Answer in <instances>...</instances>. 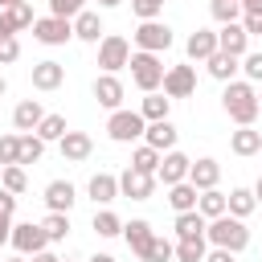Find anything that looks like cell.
Listing matches in <instances>:
<instances>
[{"label": "cell", "mask_w": 262, "mask_h": 262, "mask_svg": "<svg viewBox=\"0 0 262 262\" xmlns=\"http://www.w3.org/2000/svg\"><path fill=\"white\" fill-rule=\"evenodd\" d=\"M188 168H192V160H188L184 151H164L156 180H164V188H172V184H184V180H188Z\"/></svg>", "instance_id": "7c38bea8"}, {"label": "cell", "mask_w": 262, "mask_h": 262, "mask_svg": "<svg viewBox=\"0 0 262 262\" xmlns=\"http://www.w3.org/2000/svg\"><path fill=\"white\" fill-rule=\"evenodd\" d=\"M12 262H25V258H12Z\"/></svg>", "instance_id": "94428289"}, {"label": "cell", "mask_w": 262, "mask_h": 262, "mask_svg": "<svg viewBox=\"0 0 262 262\" xmlns=\"http://www.w3.org/2000/svg\"><path fill=\"white\" fill-rule=\"evenodd\" d=\"M0 37H16V25H12V16L0 8Z\"/></svg>", "instance_id": "c3c4849f"}, {"label": "cell", "mask_w": 262, "mask_h": 262, "mask_svg": "<svg viewBox=\"0 0 262 262\" xmlns=\"http://www.w3.org/2000/svg\"><path fill=\"white\" fill-rule=\"evenodd\" d=\"M176 139H180V131L172 127V119L147 123V131H143V143H147V147H156L160 156H164V151H176Z\"/></svg>", "instance_id": "5bb4252c"}, {"label": "cell", "mask_w": 262, "mask_h": 262, "mask_svg": "<svg viewBox=\"0 0 262 262\" xmlns=\"http://www.w3.org/2000/svg\"><path fill=\"white\" fill-rule=\"evenodd\" d=\"M78 12H86V0H49V16H61V20H74Z\"/></svg>", "instance_id": "ab89813d"}, {"label": "cell", "mask_w": 262, "mask_h": 262, "mask_svg": "<svg viewBox=\"0 0 262 262\" xmlns=\"http://www.w3.org/2000/svg\"><path fill=\"white\" fill-rule=\"evenodd\" d=\"M242 12H262V0H242Z\"/></svg>", "instance_id": "f5cc1de1"}, {"label": "cell", "mask_w": 262, "mask_h": 262, "mask_svg": "<svg viewBox=\"0 0 262 262\" xmlns=\"http://www.w3.org/2000/svg\"><path fill=\"white\" fill-rule=\"evenodd\" d=\"M196 196H201V192H196V188H192L188 180H184V184H172V188H168V205H172L176 213H192V209H196Z\"/></svg>", "instance_id": "f546056e"}, {"label": "cell", "mask_w": 262, "mask_h": 262, "mask_svg": "<svg viewBox=\"0 0 262 262\" xmlns=\"http://www.w3.org/2000/svg\"><path fill=\"white\" fill-rule=\"evenodd\" d=\"M12 246H16L20 258H29V254H41L49 246V233L41 225H33V221H20V225H12Z\"/></svg>", "instance_id": "52a82bcc"}, {"label": "cell", "mask_w": 262, "mask_h": 262, "mask_svg": "<svg viewBox=\"0 0 262 262\" xmlns=\"http://www.w3.org/2000/svg\"><path fill=\"white\" fill-rule=\"evenodd\" d=\"M217 180H221V164L217 160H192V168H188V184L196 188V192H209V188H217Z\"/></svg>", "instance_id": "e0dca14e"}, {"label": "cell", "mask_w": 262, "mask_h": 262, "mask_svg": "<svg viewBox=\"0 0 262 262\" xmlns=\"http://www.w3.org/2000/svg\"><path fill=\"white\" fill-rule=\"evenodd\" d=\"M4 90H8V82H4V74H0V94H4Z\"/></svg>", "instance_id": "680465c9"}, {"label": "cell", "mask_w": 262, "mask_h": 262, "mask_svg": "<svg viewBox=\"0 0 262 262\" xmlns=\"http://www.w3.org/2000/svg\"><path fill=\"white\" fill-rule=\"evenodd\" d=\"M98 66H102V74H119L123 66H131V45H127V37L106 33V37L98 41Z\"/></svg>", "instance_id": "5b68a950"}, {"label": "cell", "mask_w": 262, "mask_h": 262, "mask_svg": "<svg viewBox=\"0 0 262 262\" xmlns=\"http://www.w3.org/2000/svg\"><path fill=\"white\" fill-rule=\"evenodd\" d=\"M66 131H70V127H66V115H45V119H41V127H37V135H41L45 143H61V139H66Z\"/></svg>", "instance_id": "1f68e13d"}, {"label": "cell", "mask_w": 262, "mask_h": 262, "mask_svg": "<svg viewBox=\"0 0 262 262\" xmlns=\"http://www.w3.org/2000/svg\"><path fill=\"white\" fill-rule=\"evenodd\" d=\"M20 57V41L16 37H0V66H12Z\"/></svg>", "instance_id": "ee69618b"}, {"label": "cell", "mask_w": 262, "mask_h": 262, "mask_svg": "<svg viewBox=\"0 0 262 262\" xmlns=\"http://www.w3.org/2000/svg\"><path fill=\"white\" fill-rule=\"evenodd\" d=\"M196 90V70L192 66H168L164 74V94L168 98H188Z\"/></svg>", "instance_id": "30bf717a"}, {"label": "cell", "mask_w": 262, "mask_h": 262, "mask_svg": "<svg viewBox=\"0 0 262 262\" xmlns=\"http://www.w3.org/2000/svg\"><path fill=\"white\" fill-rule=\"evenodd\" d=\"M196 213H201L205 221H217V217H225V213H229V205H225V192H217V188L201 192V196H196Z\"/></svg>", "instance_id": "484cf974"}, {"label": "cell", "mask_w": 262, "mask_h": 262, "mask_svg": "<svg viewBox=\"0 0 262 262\" xmlns=\"http://www.w3.org/2000/svg\"><path fill=\"white\" fill-rule=\"evenodd\" d=\"M135 45H139L143 53H164V49H172V29H168L164 20H139Z\"/></svg>", "instance_id": "8992f818"}, {"label": "cell", "mask_w": 262, "mask_h": 262, "mask_svg": "<svg viewBox=\"0 0 262 262\" xmlns=\"http://www.w3.org/2000/svg\"><path fill=\"white\" fill-rule=\"evenodd\" d=\"M254 196H258V205H262V176H258V184H254Z\"/></svg>", "instance_id": "6f0895ef"}, {"label": "cell", "mask_w": 262, "mask_h": 262, "mask_svg": "<svg viewBox=\"0 0 262 262\" xmlns=\"http://www.w3.org/2000/svg\"><path fill=\"white\" fill-rule=\"evenodd\" d=\"M8 16H12L16 33H20V29H33V25H37V16H33V4H29V0H25V4H16V8H8Z\"/></svg>", "instance_id": "7bdbcfd3"}, {"label": "cell", "mask_w": 262, "mask_h": 262, "mask_svg": "<svg viewBox=\"0 0 262 262\" xmlns=\"http://www.w3.org/2000/svg\"><path fill=\"white\" fill-rule=\"evenodd\" d=\"M242 70H246L250 82H262V49H258V53H246V57H242Z\"/></svg>", "instance_id": "f6af8a7d"}, {"label": "cell", "mask_w": 262, "mask_h": 262, "mask_svg": "<svg viewBox=\"0 0 262 262\" xmlns=\"http://www.w3.org/2000/svg\"><path fill=\"white\" fill-rule=\"evenodd\" d=\"M205 254H209V237L176 242V262H205Z\"/></svg>", "instance_id": "836d02e7"}, {"label": "cell", "mask_w": 262, "mask_h": 262, "mask_svg": "<svg viewBox=\"0 0 262 262\" xmlns=\"http://www.w3.org/2000/svg\"><path fill=\"white\" fill-rule=\"evenodd\" d=\"M86 192H90L94 205H111V201L119 196V176H111V172H94L90 184H86Z\"/></svg>", "instance_id": "603a6c76"}, {"label": "cell", "mask_w": 262, "mask_h": 262, "mask_svg": "<svg viewBox=\"0 0 262 262\" xmlns=\"http://www.w3.org/2000/svg\"><path fill=\"white\" fill-rule=\"evenodd\" d=\"M0 213H4V217H12V213H16V196H12L8 188H0Z\"/></svg>", "instance_id": "7dc6e473"}, {"label": "cell", "mask_w": 262, "mask_h": 262, "mask_svg": "<svg viewBox=\"0 0 262 262\" xmlns=\"http://www.w3.org/2000/svg\"><path fill=\"white\" fill-rule=\"evenodd\" d=\"M205 237L217 246V250H229V254H242L246 246H250V229H246V221L242 217H217V221H209V229H205Z\"/></svg>", "instance_id": "7a4b0ae2"}, {"label": "cell", "mask_w": 262, "mask_h": 262, "mask_svg": "<svg viewBox=\"0 0 262 262\" xmlns=\"http://www.w3.org/2000/svg\"><path fill=\"white\" fill-rule=\"evenodd\" d=\"M33 37H37L41 45H66V41L74 37V20H61V16H41V20L33 25Z\"/></svg>", "instance_id": "ba28073f"}, {"label": "cell", "mask_w": 262, "mask_h": 262, "mask_svg": "<svg viewBox=\"0 0 262 262\" xmlns=\"http://www.w3.org/2000/svg\"><path fill=\"white\" fill-rule=\"evenodd\" d=\"M74 37H78V41H86V45H98V41L106 37L102 16H98V12H90V8H86V12H78V16H74Z\"/></svg>", "instance_id": "ffe728a7"}, {"label": "cell", "mask_w": 262, "mask_h": 262, "mask_svg": "<svg viewBox=\"0 0 262 262\" xmlns=\"http://www.w3.org/2000/svg\"><path fill=\"white\" fill-rule=\"evenodd\" d=\"M131 12H135L139 20H160V12H164V0H131Z\"/></svg>", "instance_id": "b9f144b4"}, {"label": "cell", "mask_w": 262, "mask_h": 262, "mask_svg": "<svg viewBox=\"0 0 262 262\" xmlns=\"http://www.w3.org/2000/svg\"><path fill=\"white\" fill-rule=\"evenodd\" d=\"M57 147H61V160H66V164H82V160H90L94 139H90L86 131H66V139H61Z\"/></svg>", "instance_id": "2e32d148"}, {"label": "cell", "mask_w": 262, "mask_h": 262, "mask_svg": "<svg viewBox=\"0 0 262 262\" xmlns=\"http://www.w3.org/2000/svg\"><path fill=\"white\" fill-rule=\"evenodd\" d=\"M0 188H8L12 196H20V192L29 188V176H25V168H20V164H12V168H0Z\"/></svg>", "instance_id": "d590c367"}, {"label": "cell", "mask_w": 262, "mask_h": 262, "mask_svg": "<svg viewBox=\"0 0 262 262\" xmlns=\"http://www.w3.org/2000/svg\"><path fill=\"white\" fill-rule=\"evenodd\" d=\"M61 262H70V258H61Z\"/></svg>", "instance_id": "6125c7cd"}, {"label": "cell", "mask_w": 262, "mask_h": 262, "mask_svg": "<svg viewBox=\"0 0 262 262\" xmlns=\"http://www.w3.org/2000/svg\"><path fill=\"white\" fill-rule=\"evenodd\" d=\"M205 66H209V74H213L217 82H233V74L242 70V61H237V57H229V53H221V49H217Z\"/></svg>", "instance_id": "f1b7e54d"}, {"label": "cell", "mask_w": 262, "mask_h": 262, "mask_svg": "<svg viewBox=\"0 0 262 262\" xmlns=\"http://www.w3.org/2000/svg\"><path fill=\"white\" fill-rule=\"evenodd\" d=\"M258 156H262V151H258Z\"/></svg>", "instance_id": "be15d7a7"}, {"label": "cell", "mask_w": 262, "mask_h": 262, "mask_svg": "<svg viewBox=\"0 0 262 262\" xmlns=\"http://www.w3.org/2000/svg\"><path fill=\"white\" fill-rule=\"evenodd\" d=\"M98 237H119L123 233V221H119V213H111V209H102V213H94V225H90Z\"/></svg>", "instance_id": "8d00e7d4"}, {"label": "cell", "mask_w": 262, "mask_h": 262, "mask_svg": "<svg viewBox=\"0 0 262 262\" xmlns=\"http://www.w3.org/2000/svg\"><path fill=\"white\" fill-rule=\"evenodd\" d=\"M20 164V135H0V168Z\"/></svg>", "instance_id": "f35d334b"}, {"label": "cell", "mask_w": 262, "mask_h": 262, "mask_svg": "<svg viewBox=\"0 0 262 262\" xmlns=\"http://www.w3.org/2000/svg\"><path fill=\"white\" fill-rule=\"evenodd\" d=\"M205 262H233V254H229V250H217V246H213V250L205 254Z\"/></svg>", "instance_id": "681fc988"}, {"label": "cell", "mask_w": 262, "mask_h": 262, "mask_svg": "<svg viewBox=\"0 0 262 262\" xmlns=\"http://www.w3.org/2000/svg\"><path fill=\"white\" fill-rule=\"evenodd\" d=\"M229 151H233V156H258V151H262V131L237 127V131L229 135Z\"/></svg>", "instance_id": "cb8c5ba5"}, {"label": "cell", "mask_w": 262, "mask_h": 262, "mask_svg": "<svg viewBox=\"0 0 262 262\" xmlns=\"http://www.w3.org/2000/svg\"><path fill=\"white\" fill-rule=\"evenodd\" d=\"M74 201H78V188H74L70 180H49V184H45V205H49V213H70Z\"/></svg>", "instance_id": "ac0fdd59"}, {"label": "cell", "mask_w": 262, "mask_h": 262, "mask_svg": "<svg viewBox=\"0 0 262 262\" xmlns=\"http://www.w3.org/2000/svg\"><path fill=\"white\" fill-rule=\"evenodd\" d=\"M33 262H61L57 254H49V250H41V254H33Z\"/></svg>", "instance_id": "816d5d0a"}, {"label": "cell", "mask_w": 262, "mask_h": 262, "mask_svg": "<svg viewBox=\"0 0 262 262\" xmlns=\"http://www.w3.org/2000/svg\"><path fill=\"white\" fill-rule=\"evenodd\" d=\"M123 0H98V8H119Z\"/></svg>", "instance_id": "db71d44e"}, {"label": "cell", "mask_w": 262, "mask_h": 262, "mask_svg": "<svg viewBox=\"0 0 262 262\" xmlns=\"http://www.w3.org/2000/svg\"><path fill=\"white\" fill-rule=\"evenodd\" d=\"M209 12H213L217 25H237L242 20V0H213Z\"/></svg>", "instance_id": "d6a6232c"}, {"label": "cell", "mask_w": 262, "mask_h": 262, "mask_svg": "<svg viewBox=\"0 0 262 262\" xmlns=\"http://www.w3.org/2000/svg\"><path fill=\"white\" fill-rule=\"evenodd\" d=\"M151 192H156V176L135 172V168H127V172L119 176V196H131V201H151Z\"/></svg>", "instance_id": "4fadbf2b"}, {"label": "cell", "mask_w": 262, "mask_h": 262, "mask_svg": "<svg viewBox=\"0 0 262 262\" xmlns=\"http://www.w3.org/2000/svg\"><path fill=\"white\" fill-rule=\"evenodd\" d=\"M217 49H221V53H229V57H237V61L250 53V33L242 29V20H237V25H221V29H217Z\"/></svg>", "instance_id": "9c48e42d"}, {"label": "cell", "mask_w": 262, "mask_h": 262, "mask_svg": "<svg viewBox=\"0 0 262 262\" xmlns=\"http://www.w3.org/2000/svg\"><path fill=\"white\" fill-rule=\"evenodd\" d=\"M242 29L250 37H262V12H242Z\"/></svg>", "instance_id": "bcb514c9"}, {"label": "cell", "mask_w": 262, "mask_h": 262, "mask_svg": "<svg viewBox=\"0 0 262 262\" xmlns=\"http://www.w3.org/2000/svg\"><path fill=\"white\" fill-rule=\"evenodd\" d=\"M225 205H229V217H250L254 209H258V196H254V188H229L225 192Z\"/></svg>", "instance_id": "d4e9b609"}, {"label": "cell", "mask_w": 262, "mask_h": 262, "mask_svg": "<svg viewBox=\"0 0 262 262\" xmlns=\"http://www.w3.org/2000/svg\"><path fill=\"white\" fill-rule=\"evenodd\" d=\"M184 53H188V61H209V57L217 53V33H213V29H196V33L184 41Z\"/></svg>", "instance_id": "44dd1931"}, {"label": "cell", "mask_w": 262, "mask_h": 262, "mask_svg": "<svg viewBox=\"0 0 262 262\" xmlns=\"http://www.w3.org/2000/svg\"><path fill=\"white\" fill-rule=\"evenodd\" d=\"M139 115H143L147 123H160V119H168V115H172V98L156 90V94H147V98L139 102Z\"/></svg>", "instance_id": "83f0119b"}, {"label": "cell", "mask_w": 262, "mask_h": 262, "mask_svg": "<svg viewBox=\"0 0 262 262\" xmlns=\"http://www.w3.org/2000/svg\"><path fill=\"white\" fill-rule=\"evenodd\" d=\"M41 156H45V139H41L37 131L20 135V168H25V164H37Z\"/></svg>", "instance_id": "e575fe53"}, {"label": "cell", "mask_w": 262, "mask_h": 262, "mask_svg": "<svg viewBox=\"0 0 262 262\" xmlns=\"http://www.w3.org/2000/svg\"><path fill=\"white\" fill-rule=\"evenodd\" d=\"M41 229L49 233V242H66V233H70V213H49V217L41 221Z\"/></svg>", "instance_id": "74e56055"}, {"label": "cell", "mask_w": 262, "mask_h": 262, "mask_svg": "<svg viewBox=\"0 0 262 262\" xmlns=\"http://www.w3.org/2000/svg\"><path fill=\"white\" fill-rule=\"evenodd\" d=\"M143 131H147V119L139 111H111V119H106V135L115 143H135V139H143Z\"/></svg>", "instance_id": "277c9868"}, {"label": "cell", "mask_w": 262, "mask_h": 262, "mask_svg": "<svg viewBox=\"0 0 262 262\" xmlns=\"http://www.w3.org/2000/svg\"><path fill=\"white\" fill-rule=\"evenodd\" d=\"M61 82H66V66L61 61L49 57V61H37L33 66V90H57Z\"/></svg>", "instance_id": "7402d4cb"}, {"label": "cell", "mask_w": 262, "mask_h": 262, "mask_svg": "<svg viewBox=\"0 0 262 262\" xmlns=\"http://www.w3.org/2000/svg\"><path fill=\"white\" fill-rule=\"evenodd\" d=\"M205 229H209V221L192 209V213H176V237L180 242H192V237H205Z\"/></svg>", "instance_id": "4316f807"}, {"label": "cell", "mask_w": 262, "mask_h": 262, "mask_svg": "<svg viewBox=\"0 0 262 262\" xmlns=\"http://www.w3.org/2000/svg\"><path fill=\"white\" fill-rule=\"evenodd\" d=\"M123 237H127L131 254L147 258V250H151V242H156V229H151V225H147L143 217H135V221H127V225H123Z\"/></svg>", "instance_id": "d6986e66"}, {"label": "cell", "mask_w": 262, "mask_h": 262, "mask_svg": "<svg viewBox=\"0 0 262 262\" xmlns=\"http://www.w3.org/2000/svg\"><path fill=\"white\" fill-rule=\"evenodd\" d=\"M160 160H164V156H160L156 147H147V143H139V147L131 151V168H135V172H147V176L160 172Z\"/></svg>", "instance_id": "4dcf8cb0"}, {"label": "cell", "mask_w": 262, "mask_h": 262, "mask_svg": "<svg viewBox=\"0 0 262 262\" xmlns=\"http://www.w3.org/2000/svg\"><path fill=\"white\" fill-rule=\"evenodd\" d=\"M164 61H160V53H143V49H135L131 53V82L143 90V94H156L160 86H164Z\"/></svg>", "instance_id": "3957f363"}, {"label": "cell", "mask_w": 262, "mask_h": 262, "mask_svg": "<svg viewBox=\"0 0 262 262\" xmlns=\"http://www.w3.org/2000/svg\"><path fill=\"white\" fill-rule=\"evenodd\" d=\"M172 258H176V246H172V242H168V237H156V242H151V250H147V258H143V262H172Z\"/></svg>", "instance_id": "60d3db41"}, {"label": "cell", "mask_w": 262, "mask_h": 262, "mask_svg": "<svg viewBox=\"0 0 262 262\" xmlns=\"http://www.w3.org/2000/svg\"><path fill=\"white\" fill-rule=\"evenodd\" d=\"M258 106H262V90H258Z\"/></svg>", "instance_id": "91938a15"}, {"label": "cell", "mask_w": 262, "mask_h": 262, "mask_svg": "<svg viewBox=\"0 0 262 262\" xmlns=\"http://www.w3.org/2000/svg\"><path fill=\"white\" fill-rule=\"evenodd\" d=\"M86 262H115L111 254H94V258H86Z\"/></svg>", "instance_id": "11a10c76"}, {"label": "cell", "mask_w": 262, "mask_h": 262, "mask_svg": "<svg viewBox=\"0 0 262 262\" xmlns=\"http://www.w3.org/2000/svg\"><path fill=\"white\" fill-rule=\"evenodd\" d=\"M221 106H225V115H229L237 127H254V119H258V111H262L254 82H225Z\"/></svg>", "instance_id": "6da1fadb"}, {"label": "cell", "mask_w": 262, "mask_h": 262, "mask_svg": "<svg viewBox=\"0 0 262 262\" xmlns=\"http://www.w3.org/2000/svg\"><path fill=\"white\" fill-rule=\"evenodd\" d=\"M16 4H25V0H0V8L8 12V8H16Z\"/></svg>", "instance_id": "9f6ffc18"}, {"label": "cell", "mask_w": 262, "mask_h": 262, "mask_svg": "<svg viewBox=\"0 0 262 262\" xmlns=\"http://www.w3.org/2000/svg\"><path fill=\"white\" fill-rule=\"evenodd\" d=\"M123 94H127V86L119 82V74H98V78H94V98H98V106L123 111Z\"/></svg>", "instance_id": "8fae6325"}, {"label": "cell", "mask_w": 262, "mask_h": 262, "mask_svg": "<svg viewBox=\"0 0 262 262\" xmlns=\"http://www.w3.org/2000/svg\"><path fill=\"white\" fill-rule=\"evenodd\" d=\"M41 119H45V106H41L37 98H20V102H16V111H12V127H16L20 135L37 131V127H41Z\"/></svg>", "instance_id": "9a60e30c"}, {"label": "cell", "mask_w": 262, "mask_h": 262, "mask_svg": "<svg viewBox=\"0 0 262 262\" xmlns=\"http://www.w3.org/2000/svg\"><path fill=\"white\" fill-rule=\"evenodd\" d=\"M4 242H12V217L0 213V246H4Z\"/></svg>", "instance_id": "f907efd6"}]
</instances>
